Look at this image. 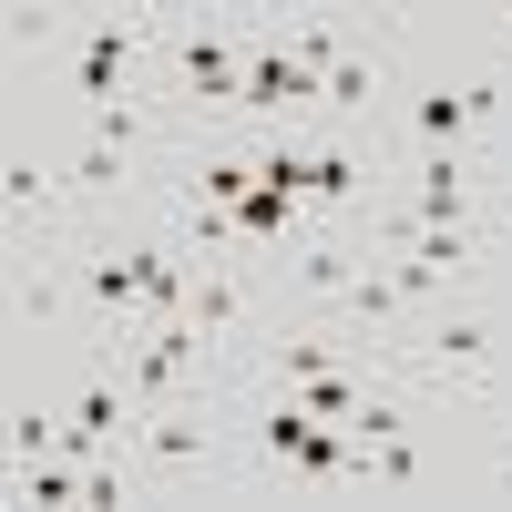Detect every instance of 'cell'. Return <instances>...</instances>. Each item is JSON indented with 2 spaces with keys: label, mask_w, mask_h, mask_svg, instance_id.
Here are the masks:
<instances>
[{
  "label": "cell",
  "mask_w": 512,
  "mask_h": 512,
  "mask_svg": "<svg viewBox=\"0 0 512 512\" xmlns=\"http://www.w3.org/2000/svg\"><path fill=\"white\" fill-rule=\"evenodd\" d=\"M113 441H134V410H123V379L93 369V379L62 400V451H72V461H93V451H113Z\"/></svg>",
  "instance_id": "cell-1"
},
{
  "label": "cell",
  "mask_w": 512,
  "mask_h": 512,
  "mask_svg": "<svg viewBox=\"0 0 512 512\" xmlns=\"http://www.w3.org/2000/svg\"><path fill=\"white\" fill-rule=\"evenodd\" d=\"M123 62H134V21H93V31H82L72 41V93L82 103H123Z\"/></svg>",
  "instance_id": "cell-2"
},
{
  "label": "cell",
  "mask_w": 512,
  "mask_h": 512,
  "mask_svg": "<svg viewBox=\"0 0 512 512\" xmlns=\"http://www.w3.org/2000/svg\"><path fill=\"white\" fill-rule=\"evenodd\" d=\"M297 103H328V82L287 52H256L246 62V113H297Z\"/></svg>",
  "instance_id": "cell-3"
},
{
  "label": "cell",
  "mask_w": 512,
  "mask_h": 512,
  "mask_svg": "<svg viewBox=\"0 0 512 512\" xmlns=\"http://www.w3.org/2000/svg\"><path fill=\"white\" fill-rule=\"evenodd\" d=\"M195 349H205V328H195V318H164L144 349H134V390H144V400H164V390L195 369Z\"/></svg>",
  "instance_id": "cell-4"
},
{
  "label": "cell",
  "mask_w": 512,
  "mask_h": 512,
  "mask_svg": "<svg viewBox=\"0 0 512 512\" xmlns=\"http://www.w3.org/2000/svg\"><path fill=\"white\" fill-rule=\"evenodd\" d=\"M144 256H154V246H103L93 267H82V287H93V308H103V318H123V308L144 297Z\"/></svg>",
  "instance_id": "cell-5"
},
{
  "label": "cell",
  "mask_w": 512,
  "mask_h": 512,
  "mask_svg": "<svg viewBox=\"0 0 512 512\" xmlns=\"http://www.w3.org/2000/svg\"><path fill=\"white\" fill-rule=\"evenodd\" d=\"M185 82H195V103H246V72H236V52L226 41H185Z\"/></svg>",
  "instance_id": "cell-6"
},
{
  "label": "cell",
  "mask_w": 512,
  "mask_h": 512,
  "mask_svg": "<svg viewBox=\"0 0 512 512\" xmlns=\"http://www.w3.org/2000/svg\"><path fill=\"white\" fill-rule=\"evenodd\" d=\"M410 123H420V144H461V134L482 123V103H472V82H461V93H420Z\"/></svg>",
  "instance_id": "cell-7"
},
{
  "label": "cell",
  "mask_w": 512,
  "mask_h": 512,
  "mask_svg": "<svg viewBox=\"0 0 512 512\" xmlns=\"http://www.w3.org/2000/svg\"><path fill=\"white\" fill-rule=\"evenodd\" d=\"M431 359H441V369H482V359H492V328H482V318H441V328H431Z\"/></svg>",
  "instance_id": "cell-8"
},
{
  "label": "cell",
  "mask_w": 512,
  "mask_h": 512,
  "mask_svg": "<svg viewBox=\"0 0 512 512\" xmlns=\"http://www.w3.org/2000/svg\"><path fill=\"white\" fill-rule=\"evenodd\" d=\"M144 451L164 461V472H195V461H205V420H154Z\"/></svg>",
  "instance_id": "cell-9"
},
{
  "label": "cell",
  "mask_w": 512,
  "mask_h": 512,
  "mask_svg": "<svg viewBox=\"0 0 512 512\" xmlns=\"http://www.w3.org/2000/svg\"><path fill=\"white\" fill-rule=\"evenodd\" d=\"M297 287H318V297H349V287H359L349 246H308V256H297Z\"/></svg>",
  "instance_id": "cell-10"
},
{
  "label": "cell",
  "mask_w": 512,
  "mask_h": 512,
  "mask_svg": "<svg viewBox=\"0 0 512 512\" xmlns=\"http://www.w3.org/2000/svg\"><path fill=\"white\" fill-rule=\"evenodd\" d=\"M195 185L216 195V205H246V195H256V164H246V154H205V164H195Z\"/></svg>",
  "instance_id": "cell-11"
},
{
  "label": "cell",
  "mask_w": 512,
  "mask_h": 512,
  "mask_svg": "<svg viewBox=\"0 0 512 512\" xmlns=\"http://www.w3.org/2000/svg\"><path fill=\"white\" fill-rule=\"evenodd\" d=\"M185 318H195V328H205V338H216V328H226V318H236V277H205V287H195V297H185Z\"/></svg>",
  "instance_id": "cell-12"
},
{
  "label": "cell",
  "mask_w": 512,
  "mask_h": 512,
  "mask_svg": "<svg viewBox=\"0 0 512 512\" xmlns=\"http://www.w3.org/2000/svg\"><path fill=\"white\" fill-rule=\"evenodd\" d=\"M308 195H318V205H349V195H359V164H349V154H318V164H308Z\"/></svg>",
  "instance_id": "cell-13"
},
{
  "label": "cell",
  "mask_w": 512,
  "mask_h": 512,
  "mask_svg": "<svg viewBox=\"0 0 512 512\" xmlns=\"http://www.w3.org/2000/svg\"><path fill=\"white\" fill-rule=\"evenodd\" d=\"M287 205H297V195H277V185H256V195L236 205V236H277V226H287Z\"/></svg>",
  "instance_id": "cell-14"
},
{
  "label": "cell",
  "mask_w": 512,
  "mask_h": 512,
  "mask_svg": "<svg viewBox=\"0 0 512 512\" xmlns=\"http://www.w3.org/2000/svg\"><path fill=\"white\" fill-rule=\"evenodd\" d=\"M134 134H144V113H134V103H103V113H93V144H113V154H123Z\"/></svg>",
  "instance_id": "cell-15"
},
{
  "label": "cell",
  "mask_w": 512,
  "mask_h": 512,
  "mask_svg": "<svg viewBox=\"0 0 512 512\" xmlns=\"http://www.w3.org/2000/svg\"><path fill=\"white\" fill-rule=\"evenodd\" d=\"M287 461H297V472H338V461H349V441H338V431H308Z\"/></svg>",
  "instance_id": "cell-16"
},
{
  "label": "cell",
  "mask_w": 512,
  "mask_h": 512,
  "mask_svg": "<svg viewBox=\"0 0 512 512\" xmlns=\"http://www.w3.org/2000/svg\"><path fill=\"white\" fill-rule=\"evenodd\" d=\"M328 103L359 113V103H369V62H338V72H328Z\"/></svg>",
  "instance_id": "cell-17"
},
{
  "label": "cell",
  "mask_w": 512,
  "mask_h": 512,
  "mask_svg": "<svg viewBox=\"0 0 512 512\" xmlns=\"http://www.w3.org/2000/svg\"><path fill=\"white\" fill-rule=\"evenodd\" d=\"M11 205H52V175H41L31 154H11Z\"/></svg>",
  "instance_id": "cell-18"
},
{
  "label": "cell",
  "mask_w": 512,
  "mask_h": 512,
  "mask_svg": "<svg viewBox=\"0 0 512 512\" xmlns=\"http://www.w3.org/2000/svg\"><path fill=\"white\" fill-rule=\"evenodd\" d=\"M379 482H420V451L390 431V441H379Z\"/></svg>",
  "instance_id": "cell-19"
},
{
  "label": "cell",
  "mask_w": 512,
  "mask_h": 512,
  "mask_svg": "<svg viewBox=\"0 0 512 512\" xmlns=\"http://www.w3.org/2000/svg\"><path fill=\"white\" fill-rule=\"evenodd\" d=\"M113 175H123V154H113V144H93V154L72 164V185H113Z\"/></svg>",
  "instance_id": "cell-20"
},
{
  "label": "cell",
  "mask_w": 512,
  "mask_h": 512,
  "mask_svg": "<svg viewBox=\"0 0 512 512\" xmlns=\"http://www.w3.org/2000/svg\"><path fill=\"white\" fill-rule=\"evenodd\" d=\"M502 41H512V21H502Z\"/></svg>",
  "instance_id": "cell-21"
}]
</instances>
